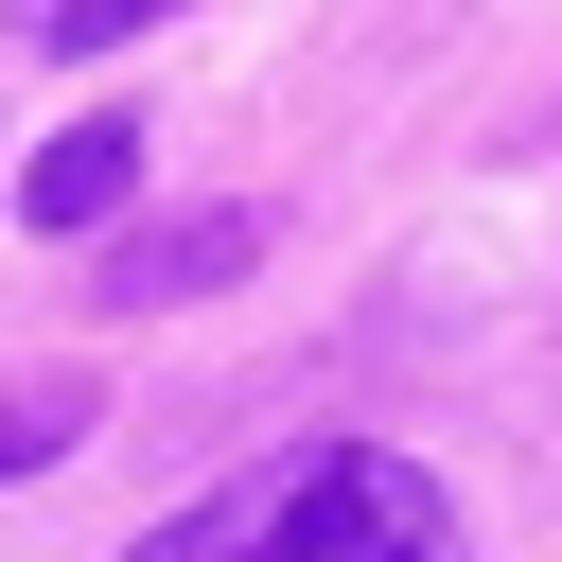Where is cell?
I'll return each instance as SVG.
<instances>
[{
    "instance_id": "cell-5",
    "label": "cell",
    "mask_w": 562,
    "mask_h": 562,
    "mask_svg": "<svg viewBox=\"0 0 562 562\" xmlns=\"http://www.w3.org/2000/svg\"><path fill=\"white\" fill-rule=\"evenodd\" d=\"M176 0H35V53H123V35H158Z\"/></svg>"
},
{
    "instance_id": "cell-3",
    "label": "cell",
    "mask_w": 562,
    "mask_h": 562,
    "mask_svg": "<svg viewBox=\"0 0 562 562\" xmlns=\"http://www.w3.org/2000/svg\"><path fill=\"white\" fill-rule=\"evenodd\" d=\"M123 193H140V123H70V140H35V158H18V211H35L53 246L123 228Z\"/></svg>"
},
{
    "instance_id": "cell-1",
    "label": "cell",
    "mask_w": 562,
    "mask_h": 562,
    "mask_svg": "<svg viewBox=\"0 0 562 562\" xmlns=\"http://www.w3.org/2000/svg\"><path fill=\"white\" fill-rule=\"evenodd\" d=\"M123 562H457V492L386 439H299V457L228 474L211 509H176Z\"/></svg>"
},
{
    "instance_id": "cell-2",
    "label": "cell",
    "mask_w": 562,
    "mask_h": 562,
    "mask_svg": "<svg viewBox=\"0 0 562 562\" xmlns=\"http://www.w3.org/2000/svg\"><path fill=\"white\" fill-rule=\"evenodd\" d=\"M263 263V211H158V228H123L105 263H88V299L105 316H176V299H211V281H246Z\"/></svg>"
},
{
    "instance_id": "cell-4",
    "label": "cell",
    "mask_w": 562,
    "mask_h": 562,
    "mask_svg": "<svg viewBox=\"0 0 562 562\" xmlns=\"http://www.w3.org/2000/svg\"><path fill=\"white\" fill-rule=\"evenodd\" d=\"M88 422H105L88 386H0V474H53V457H70Z\"/></svg>"
}]
</instances>
